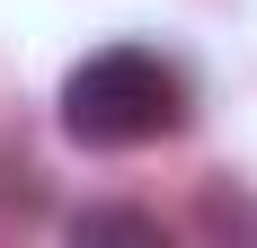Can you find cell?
Segmentation results:
<instances>
[{
    "mask_svg": "<svg viewBox=\"0 0 257 248\" xmlns=\"http://www.w3.org/2000/svg\"><path fill=\"white\" fill-rule=\"evenodd\" d=\"M195 115V89L169 53L151 45H106L89 53L71 80H62V133L89 151H142V142H169L186 133Z\"/></svg>",
    "mask_w": 257,
    "mask_h": 248,
    "instance_id": "obj_1",
    "label": "cell"
},
{
    "mask_svg": "<svg viewBox=\"0 0 257 248\" xmlns=\"http://www.w3.org/2000/svg\"><path fill=\"white\" fill-rule=\"evenodd\" d=\"M80 239H160V222L151 213H115V204H106V213H80Z\"/></svg>",
    "mask_w": 257,
    "mask_h": 248,
    "instance_id": "obj_2",
    "label": "cell"
}]
</instances>
